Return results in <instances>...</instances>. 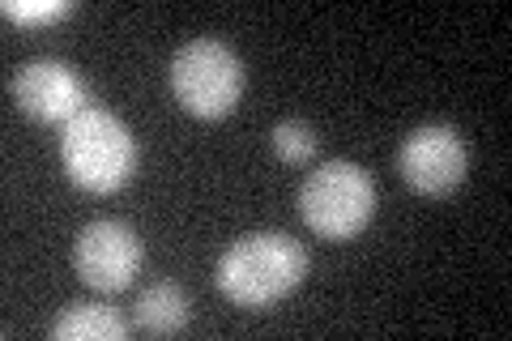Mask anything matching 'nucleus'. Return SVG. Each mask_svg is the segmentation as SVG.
Returning a JSON list of instances; mask_svg holds the SVG:
<instances>
[{
  "instance_id": "nucleus-10",
  "label": "nucleus",
  "mask_w": 512,
  "mask_h": 341,
  "mask_svg": "<svg viewBox=\"0 0 512 341\" xmlns=\"http://www.w3.org/2000/svg\"><path fill=\"white\" fill-rule=\"evenodd\" d=\"M269 145H274L278 162H286V167H308L316 158V133L308 120H278L274 133H269Z\"/></svg>"
},
{
  "instance_id": "nucleus-3",
  "label": "nucleus",
  "mask_w": 512,
  "mask_h": 341,
  "mask_svg": "<svg viewBox=\"0 0 512 341\" xmlns=\"http://www.w3.org/2000/svg\"><path fill=\"white\" fill-rule=\"evenodd\" d=\"M299 214L308 222V231L346 243L355 239L376 214V184L359 162L350 158H329L325 167H316L299 188Z\"/></svg>"
},
{
  "instance_id": "nucleus-11",
  "label": "nucleus",
  "mask_w": 512,
  "mask_h": 341,
  "mask_svg": "<svg viewBox=\"0 0 512 341\" xmlns=\"http://www.w3.org/2000/svg\"><path fill=\"white\" fill-rule=\"evenodd\" d=\"M73 13V5L69 0H43V5H26V0H9L5 5V18L9 22H22V26H30V22H56V18H69Z\"/></svg>"
},
{
  "instance_id": "nucleus-2",
  "label": "nucleus",
  "mask_w": 512,
  "mask_h": 341,
  "mask_svg": "<svg viewBox=\"0 0 512 341\" xmlns=\"http://www.w3.org/2000/svg\"><path fill=\"white\" fill-rule=\"evenodd\" d=\"M60 162L77 188L107 197L120 192L137 171V141L120 116L103 107H86L60 128Z\"/></svg>"
},
{
  "instance_id": "nucleus-9",
  "label": "nucleus",
  "mask_w": 512,
  "mask_h": 341,
  "mask_svg": "<svg viewBox=\"0 0 512 341\" xmlns=\"http://www.w3.org/2000/svg\"><path fill=\"white\" fill-rule=\"evenodd\" d=\"M128 324L111 303H69L52 324L56 341H124Z\"/></svg>"
},
{
  "instance_id": "nucleus-7",
  "label": "nucleus",
  "mask_w": 512,
  "mask_h": 341,
  "mask_svg": "<svg viewBox=\"0 0 512 341\" xmlns=\"http://www.w3.org/2000/svg\"><path fill=\"white\" fill-rule=\"evenodd\" d=\"M9 90H13V103L39 124H60L64 128L90 107V90H86L82 73L64 60H52V56H39V60L22 64Z\"/></svg>"
},
{
  "instance_id": "nucleus-1",
  "label": "nucleus",
  "mask_w": 512,
  "mask_h": 341,
  "mask_svg": "<svg viewBox=\"0 0 512 341\" xmlns=\"http://www.w3.org/2000/svg\"><path fill=\"white\" fill-rule=\"evenodd\" d=\"M303 278H308V252L282 231H252L235 239L214 269L222 299L248 312L282 303L291 290H299Z\"/></svg>"
},
{
  "instance_id": "nucleus-8",
  "label": "nucleus",
  "mask_w": 512,
  "mask_h": 341,
  "mask_svg": "<svg viewBox=\"0 0 512 341\" xmlns=\"http://www.w3.org/2000/svg\"><path fill=\"white\" fill-rule=\"evenodd\" d=\"M133 320H137V329H146L154 337H171L192 320V303L175 282H154L137 295Z\"/></svg>"
},
{
  "instance_id": "nucleus-4",
  "label": "nucleus",
  "mask_w": 512,
  "mask_h": 341,
  "mask_svg": "<svg viewBox=\"0 0 512 341\" xmlns=\"http://www.w3.org/2000/svg\"><path fill=\"white\" fill-rule=\"evenodd\" d=\"M171 94L188 116L222 120L244 94V64L222 39H192L171 56Z\"/></svg>"
},
{
  "instance_id": "nucleus-5",
  "label": "nucleus",
  "mask_w": 512,
  "mask_h": 341,
  "mask_svg": "<svg viewBox=\"0 0 512 341\" xmlns=\"http://www.w3.org/2000/svg\"><path fill=\"white\" fill-rule=\"evenodd\" d=\"M397 171L419 197H448L466 184L470 150L453 124H419L397 145Z\"/></svg>"
},
{
  "instance_id": "nucleus-6",
  "label": "nucleus",
  "mask_w": 512,
  "mask_h": 341,
  "mask_svg": "<svg viewBox=\"0 0 512 341\" xmlns=\"http://www.w3.org/2000/svg\"><path fill=\"white\" fill-rule=\"evenodd\" d=\"M141 239L128 222L120 218H99L90 222L82 235H77L73 248V269L90 290L99 295H116V290L133 286V278L141 273Z\"/></svg>"
}]
</instances>
